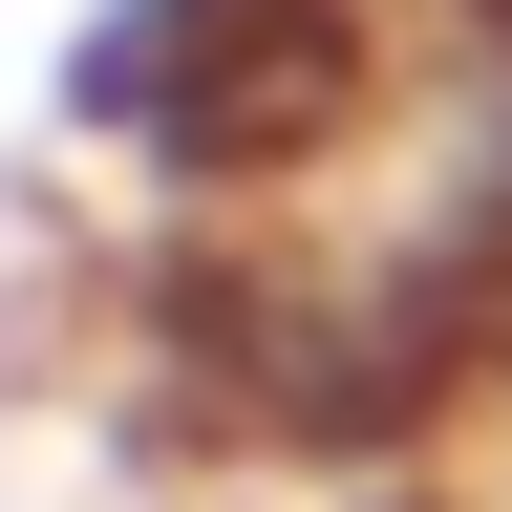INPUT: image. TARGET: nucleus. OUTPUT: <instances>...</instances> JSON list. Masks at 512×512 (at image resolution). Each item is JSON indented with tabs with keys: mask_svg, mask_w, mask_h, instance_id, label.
<instances>
[{
	"mask_svg": "<svg viewBox=\"0 0 512 512\" xmlns=\"http://www.w3.org/2000/svg\"><path fill=\"white\" fill-rule=\"evenodd\" d=\"M384 86V0H86L43 64V128L107 171H150L171 214L299 192Z\"/></svg>",
	"mask_w": 512,
	"mask_h": 512,
	"instance_id": "nucleus-1",
	"label": "nucleus"
},
{
	"mask_svg": "<svg viewBox=\"0 0 512 512\" xmlns=\"http://www.w3.org/2000/svg\"><path fill=\"white\" fill-rule=\"evenodd\" d=\"M427 342L448 363H512V0H470L448 22V86L406 128V235H384V342Z\"/></svg>",
	"mask_w": 512,
	"mask_h": 512,
	"instance_id": "nucleus-2",
	"label": "nucleus"
}]
</instances>
